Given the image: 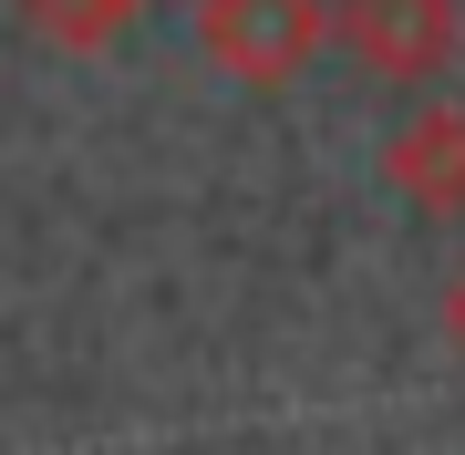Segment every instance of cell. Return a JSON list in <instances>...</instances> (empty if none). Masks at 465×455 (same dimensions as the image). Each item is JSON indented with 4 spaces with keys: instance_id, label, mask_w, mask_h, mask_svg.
<instances>
[{
    "instance_id": "1",
    "label": "cell",
    "mask_w": 465,
    "mask_h": 455,
    "mask_svg": "<svg viewBox=\"0 0 465 455\" xmlns=\"http://www.w3.org/2000/svg\"><path fill=\"white\" fill-rule=\"evenodd\" d=\"M321 42H331V0H197V52L249 94L300 84Z\"/></svg>"
},
{
    "instance_id": "3",
    "label": "cell",
    "mask_w": 465,
    "mask_h": 455,
    "mask_svg": "<svg viewBox=\"0 0 465 455\" xmlns=\"http://www.w3.org/2000/svg\"><path fill=\"white\" fill-rule=\"evenodd\" d=\"M382 176H393L424 218H465V104H424V114H403L393 145H382Z\"/></svg>"
},
{
    "instance_id": "5",
    "label": "cell",
    "mask_w": 465,
    "mask_h": 455,
    "mask_svg": "<svg viewBox=\"0 0 465 455\" xmlns=\"http://www.w3.org/2000/svg\"><path fill=\"white\" fill-rule=\"evenodd\" d=\"M434 321H445V341H455V352H465V270L445 280V311H434Z\"/></svg>"
},
{
    "instance_id": "4",
    "label": "cell",
    "mask_w": 465,
    "mask_h": 455,
    "mask_svg": "<svg viewBox=\"0 0 465 455\" xmlns=\"http://www.w3.org/2000/svg\"><path fill=\"white\" fill-rule=\"evenodd\" d=\"M145 0H21V32H42L52 52H104Z\"/></svg>"
},
{
    "instance_id": "2",
    "label": "cell",
    "mask_w": 465,
    "mask_h": 455,
    "mask_svg": "<svg viewBox=\"0 0 465 455\" xmlns=\"http://www.w3.org/2000/svg\"><path fill=\"white\" fill-rule=\"evenodd\" d=\"M331 42L372 84H434L465 52V0H331Z\"/></svg>"
}]
</instances>
